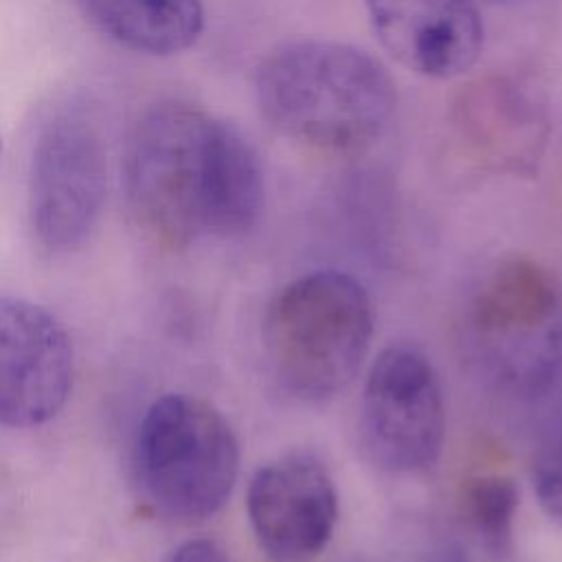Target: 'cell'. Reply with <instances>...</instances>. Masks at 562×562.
<instances>
[{"instance_id": "12", "label": "cell", "mask_w": 562, "mask_h": 562, "mask_svg": "<svg viewBox=\"0 0 562 562\" xmlns=\"http://www.w3.org/2000/svg\"><path fill=\"white\" fill-rule=\"evenodd\" d=\"M77 7L119 46L154 57L187 50L204 29L202 0H77Z\"/></svg>"}, {"instance_id": "5", "label": "cell", "mask_w": 562, "mask_h": 562, "mask_svg": "<svg viewBox=\"0 0 562 562\" xmlns=\"http://www.w3.org/2000/svg\"><path fill=\"white\" fill-rule=\"evenodd\" d=\"M481 364L518 395L547 393L562 375V290L531 259L501 263L470 307Z\"/></svg>"}, {"instance_id": "9", "label": "cell", "mask_w": 562, "mask_h": 562, "mask_svg": "<svg viewBox=\"0 0 562 562\" xmlns=\"http://www.w3.org/2000/svg\"><path fill=\"white\" fill-rule=\"evenodd\" d=\"M246 509L270 562H312L334 533L338 496L318 459L288 454L257 470L248 483Z\"/></svg>"}, {"instance_id": "15", "label": "cell", "mask_w": 562, "mask_h": 562, "mask_svg": "<svg viewBox=\"0 0 562 562\" xmlns=\"http://www.w3.org/2000/svg\"><path fill=\"white\" fill-rule=\"evenodd\" d=\"M169 562H228L224 549L209 538H193L182 542Z\"/></svg>"}, {"instance_id": "14", "label": "cell", "mask_w": 562, "mask_h": 562, "mask_svg": "<svg viewBox=\"0 0 562 562\" xmlns=\"http://www.w3.org/2000/svg\"><path fill=\"white\" fill-rule=\"evenodd\" d=\"M533 487L542 509L562 522V422L549 432L533 463Z\"/></svg>"}, {"instance_id": "10", "label": "cell", "mask_w": 562, "mask_h": 562, "mask_svg": "<svg viewBox=\"0 0 562 562\" xmlns=\"http://www.w3.org/2000/svg\"><path fill=\"white\" fill-rule=\"evenodd\" d=\"M382 46L408 70L430 79L468 72L483 48L476 0H364Z\"/></svg>"}, {"instance_id": "17", "label": "cell", "mask_w": 562, "mask_h": 562, "mask_svg": "<svg viewBox=\"0 0 562 562\" xmlns=\"http://www.w3.org/2000/svg\"><path fill=\"white\" fill-rule=\"evenodd\" d=\"M476 2H487V4H503V2H514V0H476Z\"/></svg>"}, {"instance_id": "13", "label": "cell", "mask_w": 562, "mask_h": 562, "mask_svg": "<svg viewBox=\"0 0 562 562\" xmlns=\"http://www.w3.org/2000/svg\"><path fill=\"white\" fill-rule=\"evenodd\" d=\"M516 507L518 490L505 474H481L463 483L461 514L494 553L509 549Z\"/></svg>"}, {"instance_id": "2", "label": "cell", "mask_w": 562, "mask_h": 562, "mask_svg": "<svg viewBox=\"0 0 562 562\" xmlns=\"http://www.w3.org/2000/svg\"><path fill=\"white\" fill-rule=\"evenodd\" d=\"M261 116L281 136L325 151L371 145L395 110V83L367 50L334 40H290L257 66Z\"/></svg>"}, {"instance_id": "6", "label": "cell", "mask_w": 562, "mask_h": 562, "mask_svg": "<svg viewBox=\"0 0 562 562\" xmlns=\"http://www.w3.org/2000/svg\"><path fill=\"white\" fill-rule=\"evenodd\" d=\"M108 191V147L86 103L57 108L40 127L29 165V217L50 252H72L94 233Z\"/></svg>"}, {"instance_id": "7", "label": "cell", "mask_w": 562, "mask_h": 562, "mask_svg": "<svg viewBox=\"0 0 562 562\" xmlns=\"http://www.w3.org/2000/svg\"><path fill=\"white\" fill-rule=\"evenodd\" d=\"M362 435L373 459L391 472L432 465L446 435V408L430 362L415 349L382 351L364 382Z\"/></svg>"}, {"instance_id": "11", "label": "cell", "mask_w": 562, "mask_h": 562, "mask_svg": "<svg viewBox=\"0 0 562 562\" xmlns=\"http://www.w3.org/2000/svg\"><path fill=\"white\" fill-rule=\"evenodd\" d=\"M450 121L465 149L494 171H533L549 138L544 108L505 75H483L461 86Z\"/></svg>"}, {"instance_id": "4", "label": "cell", "mask_w": 562, "mask_h": 562, "mask_svg": "<svg viewBox=\"0 0 562 562\" xmlns=\"http://www.w3.org/2000/svg\"><path fill=\"white\" fill-rule=\"evenodd\" d=\"M237 472L239 446L215 406L167 393L145 411L134 441V474L160 516L176 522L211 518L231 496Z\"/></svg>"}, {"instance_id": "18", "label": "cell", "mask_w": 562, "mask_h": 562, "mask_svg": "<svg viewBox=\"0 0 562 562\" xmlns=\"http://www.w3.org/2000/svg\"><path fill=\"white\" fill-rule=\"evenodd\" d=\"M0 149H2V145H0Z\"/></svg>"}, {"instance_id": "16", "label": "cell", "mask_w": 562, "mask_h": 562, "mask_svg": "<svg viewBox=\"0 0 562 562\" xmlns=\"http://www.w3.org/2000/svg\"><path fill=\"white\" fill-rule=\"evenodd\" d=\"M432 562H468L459 549H443L439 555L432 558Z\"/></svg>"}, {"instance_id": "3", "label": "cell", "mask_w": 562, "mask_h": 562, "mask_svg": "<svg viewBox=\"0 0 562 562\" xmlns=\"http://www.w3.org/2000/svg\"><path fill=\"white\" fill-rule=\"evenodd\" d=\"M373 336L364 288L338 270L288 283L270 303L263 347L279 386L303 402H325L358 373Z\"/></svg>"}, {"instance_id": "8", "label": "cell", "mask_w": 562, "mask_h": 562, "mask_svg": "<svg viewBox=\"0 0 562 562\" xmlns=\"http://www.w3.org/2000/svg\"><path fill=\"white\" fill-rule=\"evenodd\" d=\"M72 342L46 307L0 296V426L50 422L72 389Z\"/></svg>"}, {"instance_id": "1", "label": "cell", "mask_w": 562, "mask_h": 562, "mask_svg": "<svg viewBox=\"0 0 562 562\" xmlns=\"http://www.w3.org/2000/svg\"><path fill=\"white\" fill-rule=\"evenodd\" d=\"M123 180L138 231L171 250L202 235L241 237L266 204L263 169L241 130L178 99L134 123Z\"/></svg>"}]
</instances>
